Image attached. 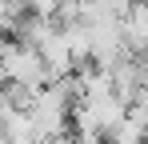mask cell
<instances>
[{
  "instance_id": "cell-1",
  "label": "cell",
  "mask_w": 148,
  "mask_h": 144,
  "mask_svg": "<svg viewBox=\"0 0 148 144\" xmlns=\"http://www.w3.org/2000/svg\"><path fill=\"white\" fill-rule=\"evenodd\" d=\"M0 84L28 88V92H36L40 84H48L44 60H40V52L28 44V40H8L4 56H0Z\"/></svg>"
},
{
  "instance_id": "cell-2",
  "label": "cell",
  "mask_w": 148,
  "mask_h": 144,
  "mask_svg": "<svg viewBox=\"0 0 148 144\" xmlns=\"http://www.w3.org/2000/svg\"><path fill=\"white\" fill-rule=\"evenodd\" d=\"M108 144H144L148 140V104L144 100H132L124 108V116L116 120V128L104 136Z\"/></svg>"
},
{
  "instance_id": "cell-3",
  "label": "cell",
  "mask_w": 148,
  "mask_h": 144,
  "mask_svg": "<svg viewBox=\"0 0 148 144\" xmlns=\"http://www.w3.org/2000/svg\"><path fill=\"white\" fill-rule=\"evenodd\" d=\"M4 48H8V36H0V56H4Z\"/></svg>"
},
{
  "instance_id": "cell-4",
  "label": "cell",
  "mask_w": 148,
  "mask_h": 144,
  "mask_svg": "<svg viewBox=\"0 0 148 144\" xmlns=\"http://www.w3.org/2000/svg\"><path fill=\"white\" fill-rule=\"evenodd\" d=\"M0 144H8V140H4V132H0Z\"/></svg>"
},
{
  "instance_id": "cell-5",
  "label": "cell",
  "mask_w": 148,
  "mask_h": 144,
  "mask_svg": "<svg viewBox=\"0 0 148 144\" xmlns=\"http://www.w3.org/2000/svg\"><path fill=\"white\" fill-rule=\"evenodd\" d=\"M144 144H148V140H144Z\"/></svg>"
}]
</instances>
